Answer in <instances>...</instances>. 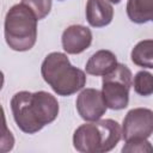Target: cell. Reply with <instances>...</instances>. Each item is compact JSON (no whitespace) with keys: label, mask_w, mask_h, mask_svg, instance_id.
<instances>
[{"label":"cell","mask_w":153,"mask_h":153,"mask_svg":"<svg viewBox=\"0 0 153 153\" xmlns=\"http://www.w3.org/2000/svg\"><path fill=\"white\" fill-rule=\"evenodd\" d=\"M11 110L18 128L26 134H35L56 120L60 106L49 92L19 91L11 99Z\"/></svg>","instance_id":"1"},{"label":"cell","mask_w":153,"mask_h":153,"mask_svg":"<svg viewBox=\"0 0 153 153\" xmlns=\"http://www.w3.org/2000/svg\"><path fill=\"white\" fill-rule=\"evenodd\" d=\"M41 74L51 90L62 97L76 93L86 84L85 72L74 67L67 55L59 51L45 56L41 66Z\"/></svg>","instance_id":"2"},{"label":"cell","mask_w":153,"mask_h":153,"mask_svg":"<svg viewBox=\"0 0 153 153\" xmlns=\"http://www.w3.org/2000/svg\"><path fill=\"white\" fill-rule=\"evenodd\" d=\"M122 139V128L111 120H98L79 126L73 134V146L81 153H105Z\"/></svg>","instance_id":"3"},{"label":"cell","mask_w":153,"mask_h":153,"mask_svg":"<svg viewBox=\"0 0 153 153\" xmlns=\"http://www.w3.org/2000/svg\"><path fill=\"white\" fill-rule=\"evenodd\" d=\"M37 17L24 4L13 5L6 13L4 35L7 45L14 51L30 50L37 39Z\"/></svg>","instance_id":"4"},{"label":"cell","mask_w":153,"mask_h":153,"mask_svg":"<svg viewBox=\"0 0 153 153\" xmlns=\"http://www.w3.org/2000/svg\"><path fill=\"white\" fill-rule=\"evenodd\" d=\"M133 85L130 69L122 63L109 74L103 76L102 94L106 106L111 110H122L128 106L129 91Z\"/></svg>","instance_id":"5"},{"label":"cell","mask_w":153,"mask_h":153,"mask_svg":"<svg viewBox=\"0 0 153 153\" xmlns=\"http://www.w3.org/2000/svg\"><path fill=\"white\" fill-rule=\"evenodd\" d=\"M153 134V110L135 108L127 112L122 124L124 141L133 139H148Z\"/></svg>","instance_id":"6"},{"label":"cell","mask_w":153,"mask_h":153,"mask_svg":"<svg viewBox=\"0 0 153 153\" xmlns=\"http://www.w3.org/2000/svg\"><path fill=\"white\" fill-rule=\"evenodd\" d=\"M75 106L80 117L87 122L100 120L108 109L102 91L97 88H84L76 97Z\"/></svg>","instance_id":"7"},{"label":"cell","mask_w":153,"mask_h":153,"mask_svg":"<svg viewBox=\"0 0 153 153\" xmlns=\"http://www.w3.org/2000/svg\"><path fill=\"white\" fill-rule=\"evenodd\" d=\"M62 48L67 54L76 55L85 51L92 43V32L84 25H69L61 37Z\"/></svg>","instance_id":"8"},{"label":"cell","mask_w":153,"mask_h":153,"mask_svg":"<svg viewBox=\"0 0 153 153\" xmlns=\"http://www.w3.org/2000/svg\"><path fill=\"white\" fill-rule=\"evenodd\" d=\"M85 13L92 27H104L112 22L114 7L108 0H87Z\"/></svg>","instance_id":"9"},{"label":"cell","mask_w":153,"mask_h":153,"mask_svg":"<svg viewBox=\"0 0 153 153\" xmlns=\"http://www.w3.org/2000/svg\"><path fill=\"white\" fill-rule=\"evenodd\" d=\"M117 57L110 50H98L96 51L86 62L85 71L90 75L96 76H104L111 73L117 67Z\"/></svg>","instance_id":"10"},{"label":"cell","mask_w":153,"mask_h":153,"mask_svg":"<svg viewBox=\"0 0 153 153\" xmlns=\"http://www.w3.org/2000/svg\"><path fill=\"white\" fill-rule=\"evenodd\" d=\"M127 16L135 24L153 22V0H128Z\"/></svg>","instance_id":"11"},{"label":"cell","mask_w":153,"mask_h":153,"mask_svg":"<svg viewBox=\"0 0 153 153\" xmlns=\"http://www.w3.org/2000/svg\"><path fill=\"white\" fill-rule=\"evenodd\" d=\"M130 57L134 65L143 68H153V39H143L131 49Z\"/></svg>","instance_id":"12"},{"label":"cell","mask_w":153,"mask_h":153,"mask_svg":"<svg viewBox=\"0 0 153 153\" xmlns=\"http://www.w3.org/2000/svg\"><path fill=\"white\" fill-rule=\"evenodd\" d=\"M133 86L134 91L142 97H148L153 94V74L147 71L137 72L134 76Z\"/></svg>","instance_id":"13"},{"label":"cell","mask_w":153,"mask_h":153,"mask_svg":"<svg viewBox=\"0 0 153 153\" xmlns=\"http://www.w3.org/2000/svg\"><path fill=\"white\" fill-rule=\"evenodd\" d=\"M22 4L27 6L35 13L37 19L41 20L50 13L53 0H22Z\"/></svg>","instance_id":"14"},{"label":"cell","mask_w":153,"mask_h":153,"mask_svg":"<svg viewBox=\"0 0 153 153\" xmlns=\"http://www.w3.org/2000/svg\"><path fill=\"white\" fill-rule=\"evenodd\" d=\"M122 152L124 153H135V152H147L153 153V146L147 139H133L126 141V145L122 147Z\"/></svg>","instance_id":"15"},{"label":"cell","mask_w":153,"mask_h":153,"mask_svg":"<svg viewBox=\"0 0 153 153\" xmlns=\"http://www.w3.org/2000/svg\"><path fill=\"white\" fill-rule=\"evenodd\" d=\"M110 2H112V4H120L121 2V0H109Z\"/></svg>","instance_id":"16"},{"label":"cell","mask_w":153,"mask_h":153,"mask_svg":"<svg viewBox=\"0 0 153 153\" xmlns=\"http://www.w3.org/2000/svg\"><path fill=\"white\" fill-rule=\"evenodd\" d=\"M60 1H63V0H60Z\"/></svg>","instance_id":"17"}]
</instances>
